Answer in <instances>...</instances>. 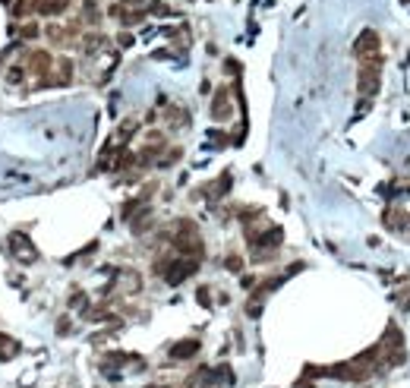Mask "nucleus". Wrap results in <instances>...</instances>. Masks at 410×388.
<instances>
[{"label":"nucleus","mask_w":410,"mask_h":388,"mask_svg":"<svg viewBox=\"0 0 410 388\" xmlns=\"http://www.w3.org/2000/svg\"><path fill=\"white\" fill-rule=\"evenodd\" d=\"M7 79H10V82H22V66H13V69L7 73Z\"/></svg>","instance_id":"11"},{"label":"nucleus","mask_w":410,"mask_h":388,"mask_svg":"<svg viewBox=\"0 0 410 388\" xmlns=\"http://www.w3.org/2000/svg\"><path fill=\"white\" fill-rule=\"evenodd\" d=\"M354 51H357V60H376V57H382V54H379V35L372 32V29H366V32L357 38Z\"/></svg>","instance_id":"2"},{"label":"nucleus","mask_w":410,"mask_h":388,"mask_svg":"<svg viewBox=\"0 0 410 388\" xmlns=\"http://www.w3.org/2000/svg\"><path fill=\"white\" fill-rule=\"evenodd\" d=\"M224 265H227V272H240V268H243V259H240V256H227Z\"/></svg>","instance_id":"9"},{"label":"nucleus","mask_w":410,"mask_h":388,"mask_svg":"<svg viewBox=\"0 0 410 388\" xmlns=\"http://www.w3.org/2000/svg\"><path fill=\"white\" fill-rule=\"evenodd\" d=\"M379 73H382V57H376V60H360V95L363 98L379 92Z\"/></svg>","instance_id":"1"},{"label":"nucleus","mask_w":410,"mask_h":388,"mask_svg":"<svg viewBox=\"0 0 410 388\" xmlns=\"http://www.w3.org/2000/svg\"><path fill=\"white\" fill-rule=\"evenodd\" d=\"M136 133V120H126L123 126H120V139H130Z\"/></svg>","instance_id":"10"},{"label":"nucleus","mask_w":410,"mask_h":388,"mask_svg":"<svg viewBox=\"0 0 410 388\" xmlns=\"http://www.w3.org/2000/svg\"><path fill=\"white\" fill-rule=\"evenodd\" d=\"M16 32H19V38H26V41H29V38H38V32H41V29H38V22H26V26L16 29Z\"/></svg>","instance_id":"8"},{"label":"nucleus","mask_w":410,"mask_h":388,"mask_svg":"<svg viewBox=\"0 0 410 388\" xmlns=\"http://www.w3.org/2000/svg\"><path fill=\"white\" fill-rule=\"evenodd\" d=\"M199 354V341L196 338H186V341H177V344L171 347V357L174 360H190Z\"/></svg>","instance_id":"4"},{"label":"nucleus","mask_w":410,"mask_h":388,"mask_svg":"<svg viewBox=\"0 0 410 388\" xmlns=\"http://www.w3.org/2000/svg\"><path fill=\"white\" fill-rule=\"evenodd\" d=\"M29 66H32L38 76H51V73H48V66H51V54H48V51H35V54L29 57Z\"/></svg>","instance_id":"6"},{"label":"nucleus","mask_w":410,"mask_h":388,"mask_svg":"<svg viewBox=\"0 0 410 388\" xmlns=\"http://www.w3.org/2000/svg\"><path fill=\"white\" fill-rule=\"evenodd\" d=\"M16 350H19V344H16L13 338H10V335H0V360H10Z\"/></svg>","instance_id":"7"},{"label":"nucleus","mask_w":410,"mask_h":388,"mask_svg":"<svg viewBox=\"0 0 410 388\" xmlns=\"http://www.w3.org/2000/svg\"><path fill=\"white\" fill-rule=\"evenodd\" d=\"M10 246H16V250H19L16 256L22 259V262H32V259H35V256H32L35 250H32V243H29L26 234H10Z\"/></svg>","instance_id":"5"},{"label":"nucleus","mask_w":410,"mask_h":388,"mask_svg":"<svg viewBox=\"0 0 410 388\" xmlns=\"http://www.w3.org/2000/svg\"><path fill=\"white\" fill-rule=\"evenodd\" d=\"M230 95H227V89H218L215 92V101H212V117L215 120H227L230 117Z\"/></svg>","instance_id":"3"}]
</instances>
